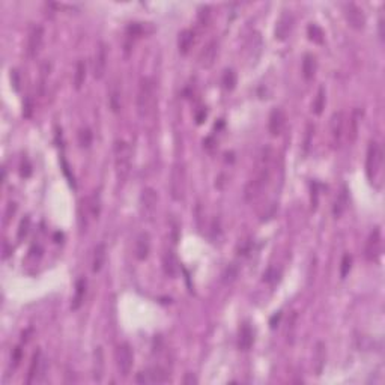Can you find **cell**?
Instances as JSON below:
<instances>
[{"mask_svg": "<svg viewBox=\"0 0 385 385\" xmlns=\"http://www.w3.org/2000/svg\"><path fill=\"white\" fill-rule=\"evenodd\" d=\"M131 163H133V152L126 142L117 140L114 143V172L119 182H125L131 172Z\"/></svg>", "mask_w": 385, "mask_h": 385, "instance_id": "6da1fadb", "label": "cell"}, {"mask_svg": "<svg viewBox=\"0 0 385 385\" xmlns=\"http://www.w3.org/2000/svg\"><path fill=\"white\" fill-rule=\"evenodd\" d=\"M155 104V89L154 82L148 77H143L137 91V113L140 117H146L151 114Z\"/></svg>", "mask_w": 385, "mask_h": 385, "instance_id": "7a4b0ae2", "label": "cell"}, {"mask_svg": "<svg viewBox=\"0 0 385 385\" xmlns=\"http://www.w3.org/2000/svg\"><path fill=\"white\" fill-rule=\"evenodd\" d=\"M382 163H384V152L382 148L378 142H370L369 148H367V157H366V173L369 181L373 184L379 175H381V169H382Z\"/></svg>", "mask_w": 385, "mask_h": 385, "instance_id": "3957f363", "label": "cell"}, {"mask_svg": "<svg viewBox=\"0 0 385 385\" xmlns=\"http://www.w3.org/2000/svg\"><path fill=\"white\" fill-rule=\"evenodd\" d=\"M140 206V215L145 221H154L155 214H157V203H158V194L154 188L146 187L143 188V191L140 194V200H139Z\"/></svg>", "mask_w": 385, "mask_h": 385, "instance_id": "277c9868", "label": "cell"}, {"mask_svg": "<svg viewBox=\"0 0 385 385\" xmlns=\"http://www.w3.org/2000/svg\"><path fill=\"white\" fill-rule=\"evenodd\" d=\"M170 194L175 200H182L185 194V167L182 163H176L170 173Z\"/></svg>", "mask_w": 385, "mask_h": 385, "instance_id": "5b68a950", "label": "cell"}, {"mask_svg": "<svg viewBox=\"0 0 385 385\" xmlns=\"http://www.w3.org/2000/svg\"><path fill=\"white\" fill-rule=\"evenodd\" d=\"M116 361H117V369H119L120 375L123 378H126L131 373L133 361H134V354H133V348L130 346V343L119 345V348L116 351Z\"/></svg>", "mask_w": 385, "mask_h": 385, "instance_id": "8992f818", "label": "cell"}, {"mask_svg": "<svg viewBox=\"0 0 385 385\" xmlns=\"http://www.w3.org/2000/svg\"><path fill=\"white\" fill-rule=\"evenodd\" d=\"M343 14L346 21L349 23V26L355 30H361L366 27V15L363 12V9L360 6H357L355 3L349 2L343 5Z\"/></svg>", "mask_w": 385, "mask_h": 385, "instance_id": "52a82bcc", "label": "cell"}, {"mask_svg": "<svg viewBox=\"0 0 385 385\" xmlns=\"http://www.w3.org/2000/svg\"><path fill=\"white\" fill-rule=\"evenodd\" d=\"M42 42H44V29L39 24L32 26L29 36H27V47H26L27 56L30 59H35L39 54Z\"/></svg>", "mask_w": 385, "mask_h": 385, "instance_id": "ba28073f", "label": "cell"}, {"mask_svg": "<svg viewBox=\"0 0 385 385\" xmlns=\"http://www.w3.org/2000/svg\"><path fill=\"white\" fill-rule=\"evenodd\" d=\"M136 381L139 384H164L169 381V375L166 373L164 369L161 367H151V369H146L145 372H140L137 373L136 376Z\"/></svg>", "mask_w": 385, "mask_h": 385, "instance_id": "9c48e42d", "label": "cell"}, {"mask_svg": "<svg viewBox=\"0 0 385 385\" xmlns=\"http://www.w3.org/2000/svg\"><path fill=\"white\" fill-rule=\"evenodd\" d=\"M381 250H382V235H381V229L376 227L367 238L364 256L367 261H376L381 254Z\"/></svg>", "mask_w": 385, "mask_h": 385, "instance_id": "30bf717a", "label": "cell"}, {"mask_svg": "<svg viewBox=\"0 0 385 385\" xmlns=\"http://www.w3.org/2000/svg\"><path fill=\"white\" fill-rule=\"evenodd\" d=\"M107 70V47L104 42H98L94 56V77L101 80L105 76Z\"/></svg>", "mask_w": 385, "mask_h": 385, "instance_id": "8fae6325", "label": "cell"}, {"mask_svg": "<svg viewBox=\"0 0 385 385\" xmlns=\"http://www.w3.org/2000/svg\"><path fill=\"white\" fill-rule=\"evenodd\" d=\"M286 125V114L285 110L282 107H276L273 108L271 114H270V122H268V130L271 133V136L277 137L282 134V131L285 130Z\"/></svg>", "mask_w": 385, "mask_h": 385, "instance_id": "7c38bea8", "label": "cell"}, {"mask_svg": "<svg viewBox=\"0 0 385 385\" xmlns=\"http://www.w3.org/2000/svg\"><path fill=\"white\" fill-rule=\"evenodd\" d=\"M293 21H295L293 15L289 11H285L279 17V20L276 23V30H274V35H276L277 39L285 41L288 38L289 35H290V32H292V29H293Z\"/></svg>", "mask_w": 385, "mask_h": 385, "instance_id": "4fadbf2b", "label": "cell"}, {"mask_svg": "<svg viewBox=\"0 0 385 385\" xmlns=\"http://www.w3.org/2000/svg\"><path fill=\"white\" fill-rule=\"evenodd\" d=\"M217 54H218V42L215 39L209 41L205 48L200 51V56H199V65L205 70H209L215 59H217Z\"/></svg>", "mask_w": 385, "mask_h": 385, "instance_id": "5bb4252c", "label": "cell"}, {"mask_svg": "<svg viewBox=\"0 0 385 385\" xmlns=\"http://www.w3.org/2000/svg\"><path fill=\"white\" fill-rule=\"evenodd\" d=\"M151 251V236L148 232H142L137 235L136 238V244H134V256L139 261H145L148 259Z\"/></svg>", "mask_w": 385, "mask_h": 385, "instance_id": "9a60e30c", "label": "cell"}, {"mask_svg": "<svg viewBox=\"0 0 385 385\" xmlns=\"http://www.w3.org/2000/svg\"><path fill=\"white\" fill-rule=\"evenodd\" d=\"M343 126H345V119H343V111H336L331 116V122H330V130H331V137H333V143L336 146H339L340 137L343 134Z\"/></svg>", "mask_w": 385, "mask_h": 385, "instance_id": "2e32d148", "label": "cell"}, {"mask_svg": "<svg viewBox=\"0 0 385 385\" xmlns=\"http://www.w3.org/2000/svg\"><path fill=\"white\" fill-rule=\"evenodd\" d=\"M325 343L324 342H317L314 346V355H313V367L316 375H322L324 367H325V360H327V351H325Z\"/></svg>", "mask_w": 385, "mask_h": 385, "instance_id": "e0dca14e", "label": "cell"}, {"mask_svg": "<svg viewBox=\"0 0 385 385\" xmlns=\"http://www.w3.org/2000/svg\"><path fill=\"white\" fill-rule=\"evenodd\" d=\"M42 354L41 351H36L32 357V361H30V367H29V372H27V378H26V384H32L36 381L38 375H39V370H41V366H42Z\"/></svg>", "mask_w": 385, "mask_h": 385, "instance_id": "ac0fdd59", "label": "cell"}, {"mask_svg": "<svg viewBox=\"0 0 385 385\" xmlns=\"http://www.w3.org/2000/svg\"><path fill=\"white\" fill-rule=\"evenodd\" d=\"M104 366H105V363H104L102 348H96L95 352H94V370H92V376L96 382H101L104 378Z\"/></svg>", "mask_w": 385, "mask_h": 385, "instance_id": "d6986e66", "label": "cell"}, {"mask_svg": "<svg viewBox=\"0 0 385 385\" xmlns=\"http://www.w3.org/2000/svg\"><path fill=\"white\" fill-rule=\"evenodd\" d=\"M86 206V215L91 218H98L101 212V196L99 192L95 191L92 196H89L85 202Z\"/></svg>", "mask_w": 385, "mask_h": 385, "instance_id": "ffe728a7", "label": "cell"}, {"mask_svg": "<svg viewBox=\"0 0 385 385\" xmlns=\"http://www.w3.org/2000/svg\"><path fill=\"white\" fill-rule=\"evenodd\" d=\"M194 42V32L190 29H184L178 36V50L181 54H188Z\"/></svg>", "mask_w": 385, "mask_h": 385, "instance_id": "44dd1931", "label": "cell"}, {"mask_svg": "<svg viewBox=\"0 0 385 385\" xmlns=\"http://www.w3.org/2000/svg\"><path fill=\"white\" fill-rule=\"evenodd\" d=\"M105 254H107L105 244H102V242L96 244L95 248H94V256H92V271L94 273H99L102 270L104 262H105Z\"/></svg>", "mask_w": 385, "mask_h": 385, "instance_id": "7402d4cb", "label": "cell"}, {"mask_svg": "<svg viewBox=\"0 0 385 385\" xmlns=\"http://www.w3.org/2000/svg\"><path fill=\"white\" fill-rule=\"evenodd\" d=\"M253 342H254L253 330L248 324H244L242 328L239 330V348L242 351H248L251 348Z\"/></svg>", "mask_w": 385, "mask_h": 385, "instance_id": "603a6c76", "label": "cell"}, {"mask_svg": "<svg viewBox=\"0 0 385 385\" xmlns=\"http://www.w3.org/2000/svg\"><path fill=\"white\" fill-rule=\"evenodd\" d=\"M85 295H86V280L85 279H79L76 283V292H74V298H73V310H79L85 301Z\"/></svg>", "mask_w": 385, "mask_h": 385, "instance_id": "cb8c5ba5", "label": "cell"}, {"mask_svg": "<svg viewBox=\"0 0 385 385\" xmlns=\"http://www.w3.org/2000/svg\"><path fill=\"white\" fill-rule=\"evenodd\" d=\"M316 73V59L313 54H305L302 59V76L305 80H311Z\"/></svg>", "mask_w": 385, "mask_h": 385, "instance_id": "d4e9b609", "label": "cell"}, {"mask_svg": "<svg viewBox=\"0 0 385 385\" xmlns=\"http://www.w3.org/2000/svg\"><path fill=\"white\" fill-rule=\"evenodd\" d=\"M346 206H348V190H346V187H343V190L337 196V199H336V202H334V206H333V214H334V217L339 218V217L346 211Z\"/></svg>", "mask_w": 385, "mask_h": 385, "instance_id": "484cf974", "label": "cell"}, {"mask_svg": "<svg viewBox=\"0 0 385 385\" xmlns=\"http://www.w3.org/2000/svg\"><path fill=\"white\" fill-rule=\"evenodd\" d=\"M164 273L169 276V277H175L176 273H178V261L175 258V254L172 251H167L166 256H164Z\"/></svg>", "mask_w": 385, "mask_h": 385, "instance_id": "4316f807", "label": "cell"}, {"mask_svg": "<svg viewBox=\"0 0 385 385\" xmlns=\"http://www.w3.org/2000/svg\"><path fill=\"white\" fill-rule=\"evenodd\" d=\"M85 80H86V63L85 60H79L76 67V73H74V88L80 91L82 86L85 85Z\"/></svg>", "mask_w": 385, "mask_h": 385, "instance_id": "83f0119b", "label": "cell"}, {"mask_svg": "<svg viewBox=\"0 0 385 385\" xmlns=\"http://www.w3.org/2000/svg\"><path fill=\"white\" fill-rule=\"evenodd\" d=\"M110 105H111L113 111H119V108H120V88L117 86V83H114L111 86V91H110Z\"/></svg>", "mask_w": 385, "mask_h": 385, "instance_id": "f1b7e54d", "label": "cell"}, {"mask_svg": "<svg viewBox=\"0 0 385 385\" xmlns=\"http://www.w3.org/2000/svg\"><path fill=\"white\" fill-rule=\"evenodd\" d=\"M296 322H298V313L293 311L290 314L288 320V327H286V339L288 342L292 345L293 343V339H295V330H296Z\"/></svg>", "mask_w": 385, "mask_h": 385, "instance_id": "f546056e", "label": "cell"}, {"mask_svg": "<svg viewBox=\"0 0 385 385\" xmlns=\"http://www.w3.org/2000/svg\"><path fill=\"white\" fill-rule=\"evenodd\" d=\"M307 33H308V38L313 42H316V44H322L324 42V32H322V29L317 24H310L307 27Z\"/></svg>", "mask_w": 385, "mask_h": 385, "instance_id": "4dcf8cb0", "label": "cell"}, {"mask_svg": "<svg viewBox=\"0 0 385 385\" xmlns=\"http://www.w3.org/2000/svg\"><path fill=\"white\" fill-rule=\"evenodd\" d=\"M236 277H238V267L235 264H230L223 273V283L230 285L236 280Z\"/></svg>", "mask_w": 385, "mask_h": 385, "instance_id": "1f68e13d", "label": "cell"}, {"mask_svg": "<svg viewBox=\"0 0 385 385\" xmlns=\"http://www.w3.org/2000/svg\"><path fill=\"white\" fill-rule=\"evenodd\" d=\"M325 108V89L324 88H319L317 91V95L314 98V102H313V111L316 114H320Z\"/></svg>", "mask_w": 385, "mask_h": 385, "instance_id": "d6a6232c", "label": "cell"}, {"mask_svg": "<svg viewBox=\"0 0 385 385\" xmlns=\"http://www.w3.org/2000/svg\"><path fill=\"white\" fill-rule=\"evenodd\" d=\"M223 85L227 91H232L236 86V74L233 70H226L223 74Z\"/></svg>", "mask_w": 385, "mask_h": 385, "instance_id": "836d02e7", "label": "cell"}, {"mask_svg": "<svg viewBox=\"0 0 385 385\" xmlns=\"http://www.w3.org/2000/svg\"><path fill=\"white\" fill-rule=\"evenodd\" d=\"M351 268H352V256L346 253L342 259V264H340V277L345 279L349 274Z\"/></svg>", "mask_w": 385, "mask_h": 385, "instance_id": "e575fe53", "label": "cell"}, {"mask_svg": "<svg viewBox=\"0 0 385 385\" xmlns=\"http://www.w3.org/2000/svg\"><path fill=\"white\" fill-rule=\"evenodd\" d=\"M79 143L82 148H88L92 143V133L88 128H82L79 133Z\"/></svg>", "mask_w": 385, "mask_h": 385, "instance_id": "d590c367", "label": "cell"}, {"mask_svg": "<svg viewBox=\"0 0 385 385\" xmlns=\"http://www.w3.org/2000/svg\"><path fill=\"white\" fill-rule=\"evenodd\" d=\"M358 110L354 111L352 119H351V128H349V139L354 142L357 139V133H358Z\"/></svg>", "mask_w": 385, "mask_h": 385, "instance_id": "8d00e7d4", "label": "cell"}, {"mask_svg": "<svg viewBox=\"0 0 385 385\" xmlns=\"http://www.w3.org/2000/svg\"><path fill=\"white\" fill-rule=\"evenodd\" d=\"M279 277H280V271L274 267L268 268L267 273H264V280L268 282V283H276L279 280Z\"/></svg>", "mask_w": 385, "mask_h": 385, "instance_id": "74e56055", "label": "cell"}, {"mask_svg": "<svg viewBox=\"0 0 385 385\" xmlns=\"http://www.w3.org/2000/svg\"><path fill=\"white\" fill-rule=\"evenodd\" d=\"M29 227H30V218L26 215V217L21 220L20 226H18V239H23V238L27 235V232H29Z\"/></svg>", "mask_w": 385, "mask_h": 385, "instance_id": "f35d334b", "label": "cell"}, {"mask_svg": "<svg viewBox=\"0 0 385 385\" xmlns=\"http://www.w3.org/2000/svg\"><path fill=\"white\" fill-rule=\"evenodd\" d=\"M209 15H211V14H209V8H208V6H205V8L200 9V12H199V21H200L202 26H206V24H208Z\"/></svg>", "mask_w": 385, "mask_h": 385, "instance_id": "ab89813d", "label": "cell"}, {"mask_svg": "<svg viewBox=\"0 0 385 385\" xmlns=\"http://www.w3.org/2000/svg\"><path fill=\"white\" fill-rule=\"evenodd\" d=\"M20 360H21V348H20V346H17V348L14 349V352H12V361H14V367H17V366H18Z\"/></svg>", "mask_w": 385, "mask_h": 385, "instance_id": "60d3db41", "label": "cell"}, {"mask_svg": "<svg viewBox=\"0 0 385 385\" xmlns=\"http://www.w3.org/2000/svg\"><path fill=\"white\" fill-rule=\"evenodd\" d=\"M311 134H313V125H307V131H305V142H304V148H305V151L308 149V146H310V137H311Z\"/></svg>", "mask_w": 385, "mask_h": 385, "instance_id": "b9f144b4", "label": "cell"}, {"mask_svg": "<svg viewBox=\"0 0 385 385\" xmlns=\"http://www.w3.org/2000/svg\"><path fill=\"white\" fill-rule=\"evenodd\" d=\"M280 319H282V311H279L277 314H274V316L271 317V320H270L271 328H276V327H277V324L280 322Z\"/></svg>", "mask_w": 385, "mask_h": 385, "instance_id": "7bdbcfd3", "label": "cell"}, {"mask_svg": "<svg viewBox=\"0 0 385 385\" xmlns=\"http://www.w3.org/2000/svg\"><path fill=\"white\" fill-rule=\"evenodd\" d=\"M205 117H206V111H205V110H200V113H197V114H196V120H197V123H202V122L205 120Z\"/></svg>", "mask_w": 385, "mask_h": 385, "instance_id": "ee69618b", "label": "cell"}, {"mask_svg": "<svg viewBox=\"0 0 385 385\" xmlns=\"http://www.w3.org/2000/svg\"><path fill=\"white\" fill-rule=\"evenodd\" d=\"M184 384H197V379L192 376V373H187V376L184 379Z\"/></svg>", "mask_w": 385, "mask_h": 385, "instance_id": "f6af8a7d", "label": "cell"}, {"mask_svg": "<svg viewBox=\"0 0 385 385\" xmlns=\"http://www.w3.org/2000/svg\"><path fill=\"white\" fill-rule=\"evenodd\" d=\"M382 27H384V21H382V18L379 20V36H381V39L384 38V30H382Z\"/></svg>", "mask_w": 385, "mask_h": 385, "instance_id": "bcb514c9", "label": "cell"}]
</instances>
